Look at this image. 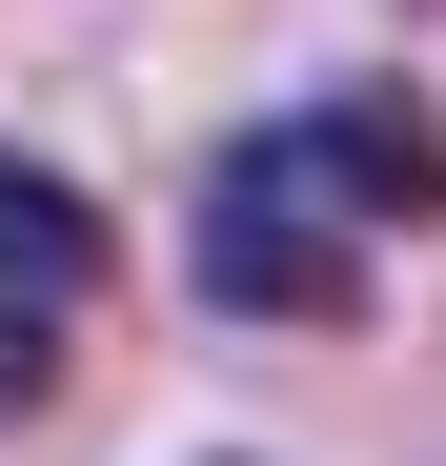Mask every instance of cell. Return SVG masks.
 <instances>
[{
    "label": "cell",
    "instance_id": "1",
    "mask_svg": "<svg viewBox=\"0 0 446 466\" xmlns=\"http://www.w3.org/2000/svg\"><path fill=\"white\" fill-rule=\"evenodd\" d=\"M426 223H446V122L406 82H325V102H284V122H244L203 163L183 264H203L223 325H345L365 264L426 244Z\"/></svg>",
    "mask_w": 446,
    "mask_h": 466
},
{
    "label": "cell",
    "instance_id": "2",
    "mask_svg": "<svg viewBox=\"0 0 446 466\" xmlns=\"http://www.w3.org/2000/svg\"><path fill=\"white\" fill-rule=\"evenodd\" d=\"M82 304H102V203L0 142V426L61 385V325H82Z\"/></svg>",
    "mask_w": 446,
    "mask_h": 466
}]
</instances>
